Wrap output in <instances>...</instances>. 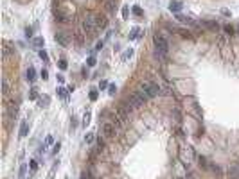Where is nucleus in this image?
<instances>
[{
	"label": "nucleus",
	"instance_id": "nucleus-29",
	"mask_svg": "<svg viewBox=\"0 0 239 179\" xmlns=\"http://www.w3.org/2000/svg\"><path fill=\"white\" fill-rule=\"evenodd\" d=\"M86 66H95V56H90L86 59Z\"/></svg>",
	"mask_w": 239,
	"mask_h": 179
},
{
	"label": "nucleus",
	"instance_id": "nucleus-13",
	"mask_svg": "<svg viewBox=\"0 0 239 179\" xmlns=\"http://www.w3.org/2000/svg\"><path fill=\"white\" fill-rule=\"evenodd\" d=\"M182 7H183V4L180 2V0H171V2H169V9L175 11V13H180Z\"/></svg>",
	"mask_w": 239,
	"mask_h": 179
},
{
	"label": "nucleus",
	"instance_id": "nucleus-7",
	"mask_svg": "<svg viewBox=\"0 0 239 179\" xmlns=\"http://www.w3.org/2000/svg\"><path fill=\"white\" fill-rule=\"evenodd\" d=\"M94 20H95L97 29H106V27H108V18H106L104 14H95Z\"/></svg>",
	"mask_w": 239,
	"mask_h": 179
},
{
	"label": "nucleus",
	"instance_id": "nucleus-10",
	"mask_svg": "<svg viewBox=\"0 0 239 179\" xmlns=\"http://www.w3.org/2000/svg\"><path fill=\"white\" fill-rule=\"evenodd\" d=\"M54 39H56V41L61 45V47H69V43H70V39H69L67 36H65L63 32H58V34L54 36Z\"/></svg>",
	"mask_w": 239,
	"mask_h": 179
},
{
	"label": "nucleus",
	"instance_id": "nucleus-23",
	"mask_svg": "<svg viewBox=\"0 0 239 179\" xmlns=\"http://www.w3.org/2000/svg\"><path fill=\"white\" fill-rule=\"evenodd\" d=\"M29 99L31 100H36L38 99V88H31L29 90Z\"/></svg>",
	"mask_w": 239,
	"mask_h": 179
},
{
	"label": "nucleus",
	"instance_id": "nucleus-17",
	"mask_svg": "<svg viewBox=\"0 0 239 179\" xmlns=\"http://www.w3.org/2000/svg\"><path fill=\"white\" fill-rule=\"evenodd\" d=\"M69 92H70V90H67V88H58V90H56L58 97H61L63 100H67V99H69Z\"/></svg>",
	"mask_w": 239,
	"mask_h": 179
},
{
	"label": "nucleus",
	"instance_id": "nucleus-3",
	"mask_svg": "<svg viewBox=\"0 0 239 179\" xmlns=\"http://www.w3.org/2000/svg\"><path fill=\"white\" fill-rule=\"evenodd\" d=\"M140 88H142V92L147 95V99L157 97V95L160 93V86H158L157 82H149V81H147V82H142V86H140Z\"/></svg>",
	"mask_w": 239,
	"mask_h": 179
},
{
	"label": "nucleus",
	"instance_id": "nucleus-20",
	"mask_svg": "<svg viewBox=\"0 0 239 179\" xmlns=\"http://www.w3.org/2000/svg\"><path fill=\"white\" fill-rule=\"evenodd\" d=\"M106 11L108 13H113L115 11V0H108V2H106Z\"/></svg>",
	"mask_w": 239,
	"mask_h": 179
},
{
	"label": "nucleus",
	"instance_id": "nucleus-27",
	"mask_svg": "<svg viewBox=\"0 0 239 179\" xmlns=\"http://www.w3.org/2000/svg\"><path fill=\"white\" fill-rule=\"evenodd\" d=\"M49 104H51V97H43V99L40 100V106H41V107H47Z\"/></svg>",
	"mask_w": 239,
	"mask_h": 179
},
{
	"label": "nucleus",
	"instance_id": "nucleus-47",
	"mask_svg": "<svg viewBox=\"0 0 239 179\" xmlns=\"http://www.w3.org/2000/svg\"><path fill=\"white\" fill-rule=\"evenodd\" d=\"M212 170H214L216 174H221V168H220V167H212Z\"/></svg>",
	"mask_w": 239,
	"mask_h": 179
},
{
	"label": "nucleus",
	"instance_id": "nucleus-37",
	"mask_svg": "<svg viewBox=\"0 0 239 179\" xmlns=\"http://www.w3.org/2000/svg\"><path fill=\"white\" fill-rule=\"evenodd\" d=\"M106 88H110V84H108L106 81H101L99 82V90H106Z\"/></svg>",
	"mask_w": 239,
	"mask_h": 179
},
{
	"label": "nucleus",
	"instance_id": "nucleus-26",
	"mask_svg": "<svg viewBox=\"0 0 239 179\" xmlns=\"http://www.w3.org/2000/svg\"><path fill=\"white\" fill-rule=\"evenodd\" d=\"M38 56H40V59H43L45 63L49 61V54H47L45 50H43V49H41V50H38Z\"/></svg>",
	"mask_w": 239,
	"mask_h": 179
},
{
	"label": "nucleus",
	"instance_id": "nucleus-5",
	"mask_svg": "<svg viewBox=\"0 0 239 179\" xmlns=\"http://www.w3.org/2000/svg\"><path fill=\"white\" fill-rule=\"evenodd\" d=\"M115 129H117V127H115L112 122H104L103 127H101V132H103L104 138H113V136H115Z\"/></svg>",
	"mask_w": 239,
	"mask_h": 179
},
{
	"label": "nucleus",
	"instance_id": "nucleus-46",
	"mask_svg": "<svg viewBox=\"0 0 239 179\" xmlns=\"http://www.w3.org/2000/svg\"><path fill=\"white\" fill-rule=\"evenodd\" d=\"M101 49H103V41H99V43L95 45V50H101Z\"/></svg>",
	"mask_w": 239,
	"mask_h": 179
},
{
	"label": "nucleus",
	"instance_id": "nucleus-14",
	"mask_svg": "<svg viewBox=\"0 0 239 179\" xmlns=\"http://www.w3.org/2000/svg\"><path fill=\"white\" fill-rule=\"evenodd\" d=\"M142 34H144V32H142V29H139V27H133L131 31H129V36H128V38H129V39H137V38H140Z\"/></svg>",
	"mask_w": 239,
	"mask_h": 179
},
{
	"label": "nucleus",
	"instance_id": "nucleus-18",
	"mask_svg": "<svg viewBox=\"0 0 239 179\" xmlns=\"http://www.w3.org/2000/svg\"><path fill=\"white\" fill-rule=\"evenodd\" d=\"M178 20H180V21H183V24H187V25H191V27L196 25V21H194L192 18H189V16H182V14H178Z\"/></svg>",
	"mask_w": 239,
	"mask_h": 179
},
{
	"label": "nucleus",
	"instance_id": "nucleus-44",
	"mask_svg": "<svg viewBox=\"0 0 239 179\" xmlns=\"http://www.w3.org/2000/svg\"><path fill=\"white\" fill-rule=\"evenodd\" d=\"M59 147H61V143H59V142H58V143H56V145H54V150H52V152H54V154H56V152H58V150H59Z\"/></svg>",
	"mask_w": 239,
	"mask_h": 179
},
{
	"label": "nucleus",
	"instance_id": "nucleus-21",
	"mask_svg": "<svg viewBox=\"0 0 239 179\" xmlns=\"http://www.w3.org/2000/svg\"><path fill=\"white\" fill-rule=\"evenodd\" d=\"M2 93H4L6 97L9 95V82H7V79H4V81H2Z\"/></svg>",
	"mask_w": 239,
	"mask_h": 179
},
{
	"label": "nucleus",
	"instance_id": "nucleus-12",
	"mask_svg": "<svg viewBox=\"0 0 239 179\" xmlns=\"http://www.w3.org/2000/svg\"><path fill=\"white\" fill-rule=\"evenodd\" d=\"M7 115H9L11 118H16V115H18V104H16V102H11V104L7 106Z\"/></svg>",
	"mask_w": 239,
	"mask_h": 179
},
{
	"label": "nucleus",
	"instance_id": "nucleus-22",
	"mask_svg": "<svg viewBox=\"0 0 239 179\" xmlns=\"http://www.w3.org/2000/svg\"><path fill=\"white\" fill-rule=\"evenodd\" d=\"M122 122H124V120H122L119 115H115V117H113V120H112V124H113L115 127H122Z\"/></svg>",
	"mask_w": 239,
	"mask_h": 179
},
{
	"label": "nucleus",
	"instance_id": "nucleus-48",
	"mask_svg": "<svg viewBox=\"0 0 239 179\" xmlns=\"http://www.w3.org/2000/svg\"><path fill=\"white\" fill-rule=\"evenodd\" d=\"M58 82H65V77L63 75H58Z\"/></svg>",
	"mask_w": 239,
	"mask_h": 179
},
{
	"label": "nucleus",
	"instance_id": "nucleus-40",
	"mask_svg": "<svg viewBox=\"0 0 239 179\" xmlns=\"http://www.w3.org/2000/svg\"><path fill=\"white\" fill-rule=\"evenodd\" d=\"M40 75H41V79H43V81H47V79H49V72H47V70H41V74H40Z\"/></svg>",
	"mask_w": 239,
	"mask_h": 179
},
{
	"label": "nucleus",
	"instance_id": "nucleus-15",
	"mask_svg": "<svg viewBox=\"0 0 239 179\" xmlns=\"http://www.w3.org/2000/svg\"><path fill=\"white\" fill-rule=\"evenodd\" d=\"M31 45H32V47H34V49H41V47H43V45H45V39H43L41 36H38V38H34V39L31 41Z\"/></svg>",
	"mask_w": 239,
	"mask_h": 179
},
{
	"label": "nucleus",
	"instance_id": "nucleus-25",
	"mask_svg": "<svg viewBox=\"0 0 239 179\" xmlns=\"http://www.w3.org/2000/svg\"><path fill=\"white\" fill-rule=\"evenodd\" d=\"M52 143H54V138H52V136H47V138H45V143H43V147H41V150H45V149H47L49 145H52Z\"/></svg>",
	"mask_w": 239,
	"mask_h": 179
},
{
	"label": "nucleus",
	"instance_id": "nucleus-6",
	"mask_svg": "<svg viewBox=\"0 0 239 179\" xmlns=\"http://www.w3.org/2000/svg\"><path fill=\"white\" fill-rule=\"evenodd\" d=\"M129 111H131V107H129V104H126V102H121V104H119V107H117V115H119L122 120H126V118H128V115H129Z\"/></svg>",
	"mask_w": 239,
	"mask_h": 179
},
{
	"label": "nucleus",
	"instance_id": "nucleus-32",
	"mask_svg": "<svg viewBox=\"0 0 239 179\" xmlns=\"http://www.w3.org/2000/svg\"><path fill=\"white\" fill-rule=\"evenodd\" d=\"M128 16H129V7H128V6H124V7H122V18H124V20H128Z\"/></svg>",
	"mask_w": 239,
	"mask_h": 179
},
{
	"label": "nucleus",
	"instance_id": "nucleus-31",
	"mask_svg": "<svg viewBox=\"0 0 239 179\" xmlns=\"http://www.w3.org/2000/svg\"><path fill=\"white\" fill-rule=\"evenodd\" d=\"M88 124H90V113L86 111V113H84V117H83V125H88Z\"/></svg>",
	"mask_w": 239,
	"mask_h": 179
},
{
	"label": "nucleus",
	"instance_id": "nucleus-38",
	"mask_svg": "<svg viewBox=\"0 0 239 179\" xmlns=\"http://www.w3.org/2000/svg\"><path fill=\"white\" fill-rule=\"evenodd\" d=\"M32 32H34L32 27H27V29H25V36H27V38H32Z\"/></svg>",
	"mask_w": 239,
	"mask_h": 179
},
{
	"label": "nucleus",
	"instance_id": "nucleus-43",
	"mask_svg": "<svg viewBox=\"0 0 239 179\" xmlns=\"http://www.w3.org/2000/svg\"><path fill=\"white\" fill-rule=\"evenodd\" d=\"M97 147H99V150H101V149H104V142H103V140H99V142H97Z\"/></svg>",
	"mask_w": 239,
	"mask_h": 179
},
{
	"label": "nucleus",
	"instance_id": "nucleus-24",
	"mask_svg": "<svg viewBox=\"0 0 239 179\" xmlns=\"http://www.w3.org/2000/svg\"><path fill=\"white\" fill-rule=\"evenodd\" d=\"M97 97H99V90L97 88H92L90 90V100H97Z\"/></svg>",
	"mask_w": 239,
	"mask_h": 179
},
{
	"label": "nucleus",
	"instance_id": "nucleus-30",
	"mask_svg": "<svg viewBox=\"0 0 239 179\" xmlns=\"http://www.w3.org/2000/svg\"><path fill=\"white\" fill-rule=\"evenodd\" d=\"M58 66H59L61 70H67V66H69V64H67V61H65V59H59V61H58Z\"/></svg>",
	"mask_w": 239,
	"mask_h": 179
},
{
	"label": "nucleus",
	"instance_id": "nucleus-4",
	"mask_svg": "<svg viewBox=\"0 0 239 179\" xmlns=\"http://www.w3.org/2000/svg\"><path fill=\"white\" fill-rule=\"evenodd\" d=\"M94 16H95V13H88V14L84 16V20H83V29L88 32V34L94 32V31H97V25H95Z\"/></svg>",
	"mask_w": 239,
	"mask_h": 179
},
{
	"label": "nucleus",
	"instance_id": "nucleus-49",
	"mask_svg": "<svg viewBox=\"0 0 239 179\" xmlns=\"http://www.w3.org/2000/svg\"><path fill=\"white\" fill-rule=\"evenodd\" d=\"M81 179H86V177H84V175H81Z\"/></svg>",
	"mask_w": 239,
	"mask_h": 179
},
{
	"label": "nucleus",
	"instance_id": "nucleus-50",
	"mask_svg": "<svg viewBox=\"0 0 239 179\" xmlns=\"http://www.w3.org/2000/svg\"><path fill=\"white\" fill-rule=\"evenodd\" d=\"M29 179H31V177H29Z\"/></svg>",
	"mask_w": 239,
	"mask_h": 179
},
{
	"label": "nucleus",
	"instance_id": "nucleus-19",
	"mask_svg": "<svg viewBox=\"0 0 239 179\" xmlns=\"http://www.w3.org/2000/svg\"><path fill=\"white\" fill-rule=\"evenodd\" d=\"M25 172H27V163H22L20 170H18V177L20 179H25Z\"/></svg>",
	"mask_w": 239,
	"mask_h": 179
},
{
	"label": "nucleus",
	"instance_id": "nucleus-9",
	"mask_svg": "<svg viewBox=\"0 0 239 179\" xmlns=\"http://www.w3.org/2000/svg\"><path fill=\"white\" fill-rule=\"evenodd\" d=\"M27 132H29V122H27V120H22V124H20V131H18V138H25V136H27Z\"/></svg>",
	"mask_w": 239,
	"mask_h": 179
},
{
	"label": "nucleus",
	"instance_id": "nucleus-45",
	"mask_svg": "<svg viewBox=\"0 0 239 179\" xmlns=\"http://www.w3.org/2000/svg\"><path fill=\"white\" fill-rule=\"evenodd\" d=\"M225 31H227V32H228V34H232V32H234V29H232V27H230V25H227V27H225Z\"/></svg>",
	"mask_w": 239,
	"mask_h": 179
},
{
	"label": "nucleus",
	"instance_id": "nucleus-34",
	"mask_svg": "<svg viewBox=\"0 0 239 179\" xmlns=\"http://www.w3.org/2000/svg\"><path fill=\"white\" fill-rule=\"evenodd\" d=\"M198 161H200V165H201L203 168H209V165H207V160L203 158V156H200V158H198Z\"/></svg>",
	"mask_w": 239,
	"mask_h": 179
},
{
	"label": "nucleus",
	"instance_id": "nucleus-16",
	"mask_svg": "<svg viewBox=\"0 0 239 179\" xmlns=\"http://www.w3.org/2000/svg\"><path fill=\"white\" fill-rule=\"evenodd\" d=\"M25 77H27V81H29V82H34V81H36V70L32 68V66H29V68H27Z\"/></svg>",
	"mask_w": 239,
	"mask_h": 179
},
{
	"label": "nucleus",
	"instance_id": "nucleus-28",
	"mask_svg": "<svg viewBox=\"0 0 239 179\" xmlns=\"http://www.w3.org/2000/svg\"><path fill=\"white\" fill-rule=\"evenodd\" d=\"M94 138H95V134H94V132H88V134H86V136H84L86 143H92V142H94Z\"/></svg>",
	"mask_w": 239,
	"mask_h": 179
},
{
	"label": "nucleus",
	"instance_id": "nucleus-42",
	"mask_svg": "<svg viewBox=\"0 0 239 179\" xmlns=\"http://www.w3.org/2000/svg\"><path fill=\"white\" fill-rule=\"evenodd\" d=\"M178 32H180L183 38H189V36H191V32H189V31H178Z\"/></svg>",
	"mask_w": 239,
	"mask_h": 179
},
{
	"label": "nucleus",
	"instance_id": "nucleus-41",
	"mask_svg": "<svg viewBox=\"0 0 239 179\" xmlns=\"http://www.w3.org/2000/svg\"><path fill=\"white\" fill-rule=\"evenodd\" d=\"M83 175H84V177H86V179H97V177H95V175H94V174H92V172H84V174H83Z\"/></svg>",
	"mask_w": 239,
	"mask_h": 179
},
{
	"label": "nucleus",
	"instance_id": "nucleus-33",
	"mask_svg": "<svg viewBox=\"0 0 239 179\" xmlns=\"http://www.w3.org/2000/svg\"><path fill=\"white\" fill-rule=\"evenodd\" d=\"M131 56H133V50H131V49H129V50H126V52L122 54V61H126L128 57H131Z\"/></svg>",
	"mask_w": 239,
	"mask_h": 179
},
{
	"label": "nucleus",
	"instance_id": "nucleus-11",
	"mask_svg": "<svg viewBox=\"0 0 239 179\" xmlns=\"http://www.w3.org/2000/svg\"><path fill=\"white\" fill-rule=\"evenodd\" d=\"M11 54H16V49H14V45H11L9 41H4V56H11Z\"/></svg>",
	"mask_w": 239,
	"mask_h": 179
},
{
	"label": "nucleus",
	"instance_id": "nucleus-2",
	"mask_svg": "<svg viewBox=\"0 0 239 179\" xmlns=\"http://www.w3.org/2000/svg\"><path fill=\"white\" fill-rule=\"evenodd\" d=\"M153 41H155V47H157V56L164 57V56L169 52V43H167V39H165L164 36L157 34V36L153 38Z\"/></svg>",
	"mask_w": 239,
	"mask_h": 179
},
{
	"label": "nucleus",
	"instance_id": "nucleus-35",
	"mask_svg": "<svg viewBox=\"0 0 239 179\" xmlns=\"http://www.w3.org/2000/svg\"><path fill=\"white\" fill-rule=\"evenodd\" d=\"M29 165H31V170H32V172H36V170H38V161H36V160H31V163H29Z\"/></svg>",
	"mask_w": 239,
	"mask_h": 179
},
{
	"label": "nucleus",
	"instance_id": "nucleus-36",
	"mask_svg": "<svg viewBox=\"0 0 239 179\" xmlns=\"http://www.w3.org/2000/svg\"><path fill=\"white\" fill-rule=\"evenodd\" d=\"M133 14H137V16H142V9H140L139 6H133Z\"/></svg>",
	"mask_w": 239,
	"mask_h": 179
},
{
	"label": "nucleus",
	"instance_id": "nucleus-8",
	"mask_svg": "<svg viewBox=\"0 0 239 179\" xmlns=\"http://www.w3.org/2000/svg\"><path fill=\"white\" fill-rule=\"evenodd\" d=\"M52 14H54L56 21H59V24H67V21H69V16L65 14L63 11H59V9H54V11H52Z\"/></svg>",
	"mask_w": 239,
	"mask_h": 179
},
{
	"label": "nucleus",
	"instance_id": "nucleus-1",
	"mask_svg": "<svg viewBox=\"0 0 239 179\" xmlns=\"http://www.w3.org/2000/svg\"><path fill=\"white\" fill-rule=\"evenodd\" d=\"M146 100H147V95L140 90V92H135L131 97H129L128 104H129V107H131V109H137V107H142L146 104Z\"/></svg>",
	"mask_w": 239,
	"mask_h": 179
},
{
	"label": "nucleus",
	"instance_id": "nucleus-39",
	"mask_svg": "<svg viewBox=\"0 0 239 179\" xmlns=\"http://www.w3.org/2000/svg\"><path fill=\"white\" fill-rule=\"evenodd\" d=\"M108 92H110V95H115V92H117L115 84H110V88H108Z\"/></svg>",
	"mask_w": 239,
	"mask_h": 179
}]
</instances>
